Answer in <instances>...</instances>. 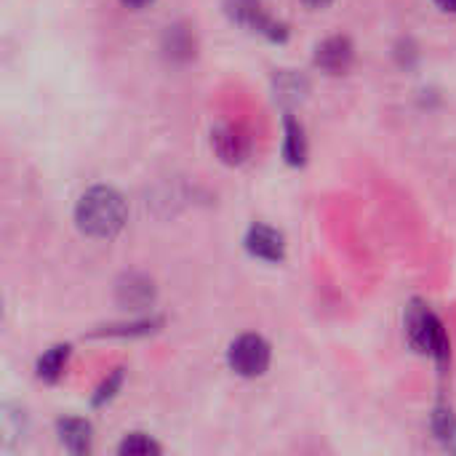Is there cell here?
I'll return each mask as SVG.
<instances>
[{
  "label": "cell",
  "mask_w": 456,
  "mask_h": 456,
  "mask_svg": "<svg viewBox=\"0 0 456 456\" xmlns=\"http://www.w3.org/2000/svg\"><path fill=\"white\" fill-rule=\"evenodd\" d=\"M283 152H286V160L291 163V166H299L302 160H305V152H307V144H305V131H302V126L297 123V120H286V147H283Z\"/></svg>",
  "instance_id": "8"
},
{
  "label": "cell",
  "mask_w": 456,
  "mask_h": 456,
  "mask_svg": "<svg viewBox=\"0 0 456 456\" xmlns=\"http://www.w3.org/2000/svg\"><path fill=\"white\" fill-rule=\"evenodd\" d=\"M214 147H216L222 160L240 163L248 155V136L235 126H224L214 134Z\"/></svg>",
  "instance_id": "6"
},
{
  "label": "cell",
  "mask_w": 456,
  "mask_h": 456,
  "mask_svg": "<svg viewBox=\"0 0 456 456\" xmlns=\"http://www.w3.org/2000/svg\"><path fill=\"white\" fill-rule=\"evenodd\" d=\"M77 227L94 238H112L126 224V203L110 187L88 190L75 208Z\"/></svg>",
  "instance_id": "1"
},
{
  "label": "cell",
  "mask_w": 456,
  "mask_h": 456,
  "mask_svg": "<svg viewBox=\"0 0 456 456\" xmlns=\"http://www.w3.org/2000/svg\"><path fill=\"white\" fill-rule=\"evenodd\" d=\"M315 61H318L321 69H326L331 75H339L353 64V43L347 37H329V40H323L318 45Z\"/></svg>",
  "instance_id": "4"
},
{
  "label": "cell",
  "mask_w": 456,
  "mask_h": 456,
  "mask_svg": "<svg viewBox=\"0 0 456 456\" xmlns=\"http://www.w3.org/2000/svg\"><path fill=\"white\" fill-rule=\"evenodd\" d=\"M305 5H310V8H326L331 0H302Z\"/></svg>",
  "instance_id": "12"
},
{
  "label": "cell",
  "mask_w": 456,
  "mask_h": 456,
  "mask_svg": "<svg viewBox=\"0 0 456 456\" xmlns=\"http://www.w3.org/2000/svg\"><path fill=\"white\" fill-rule=\"evenodd\" d=\"M246 246L259 259H267V262H281L283 259V238L275 230L265 227V224L251 227V232L246 238Z\"/></svg>",
  "instance_id": "5"
},
{
  "label": "cell",
  "mask_w": 456,
  "mask_h": 456,
  "mask_svg": "<svg viewBox=\"0 0 456 456\" xmlns=\"http://www.w3.org/2000/svg\"><path fill=\"white\" fill-rule=\"evenodd\" d=\"M409 331H411V337H414V342L425 350V353H433L436 358H441V361H446L449 358V342H446V334H444V329H441V323L430 315V313H425V310H419V313H414L411 318H409Z\"/></svg>",
  "instance_id": "3"
},
{
  "label": "cell",
  "mask_w": 456,
  "mask_h": 456,
  "mask_svg": "<svg viewBox=\"0 0 456 456\" xmlns=\"http://www.w3.org/2000/svg\"><path fill=\"white\" fill-rule=\"evenodd\" d=\"M436 5H441L444 11H452V13H456V0H436Z\"/></svg>",
  "instance_id": "11"
},
{
  "label": "cell",
  "mask_w": 456,
  "mask_h": 456,
  "mask_svg": "<svg viewBox=\"0 0 456 456\" xmlns=\"http://www.w3.org/2000/svg\"><path fill=\"white\" fill-rule=\"evenodd\" d=\"M230 366L240 377H259V374H265L267 366H270V345L262 337H256V334L238 337L232 342V347H230Z\"/></svg>",
  "instance_id": "2"
},
{
  "label": "cell",
  "mask_w": 456,
  "mask_h": 456,
  "mask_svg": "<svg viewBox=\"0 0 456 456\" xmlns=\"http://www.w3.org/2000/svg\"><path fill=\"white\" fill-rule=\"evenodd\" d=\"M59 436H61V444L75 454H83L91 449V428L83 419H64L59 425Z\"/></svg>",
  "instance_id": "7"
},
{
  "label": "cell",
  "mask_w": 456,
  "mask_h": 456,
  "mask_svg": "<svg viewBox=\"0 0 456 456\" xmlns=\"http://www.w3.org/2000/svg\"><path fill=\"white\" fill-rule=\"evenodd\" d=\"M67 355H69V347H51V350L40 358V363H37V374H40V379H45V382L59 379V374L64 371Z\"/></svg>",
  "instance_id": "9"
},
{
  "label": "cell",
  "mask_w": 456,
  "mask_h": 456,
  "mask_svg": "<svg viewBox=\"0 0 456 456\" xmlns=\"http://www.w3.org/2000/svg\"><path fill=\"white\" fill-rule=\"evenodd\" d=\"M126 5H131V8H144V5H150L152 0H123Z\"/></svg>",
  "instance_id": "13"
},
{
  "label": "cell",
  "mask_w": 456,
  "mask_h": 456,
  "mask_svg": "<svg viewBox=\"0 0 456 456\" xmlns=\"http://www.w3.org/2000/svg\"><path fill=\"white\" fill-rule=\"evenodd\" d=\"M160 452V446L155 444V441H150L147 436H128L123 444H120V454H158Z\"/></svg>",
  "instance_id": "10"
}]
</instances>
